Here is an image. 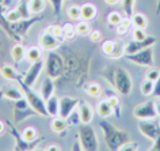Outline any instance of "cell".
Instances as JSON below:
<instances>
[{
	"mask_svg": "<svg viewBox=\"0 0 160 151\" xmlns=\"http://www.w3.org/2000/svg\"><path fill=\"white\" fill-rule=\"evenodd\" d=\"M156 41H158V38L153 37V35H148L147 38L140 39V41L133 39V41L128 42L125 45V55H132V53L138 52V50L145 49V48H148V46H153L156 44Z\"/></svg>",
	"mask_w": 160,
	"mask_h": 151,
	"instance_id": "obj_12",
	"label": "cell"
},
{
	"mask_svg": "<svg viewBox=\"0 0 160 151\" xmlns=\"http://www.w3.org/2000/svg\"><path fill=\"white\" fill-rule=\"evenodd\" d=\"M114 44H115V41H111V39H107V41H105L102 44L101 49H102V53L105 55V56L110 57V55L113 53V49H114Z\"/></svg>",
	"mask_w": 160,
	"mask_h": 151,
	"instance_id": "obj_39",
	"label": "cell"
},
{
	"mask_svg": "<svg viewBox=\"0 0 160 151\" xmlns=\"http://www.w3.org/2000/svg\"><path fill=\"white\" fill-rule=\"evenodd\" d=\"M45 0H29V10L31 15H38L45 10Z\"/></svg>",
	"mask_w": 160,
	"mask_h": 151,
	"instance_id": "obj_30",
	"label": "cell"
},
{
	"mask_svg": "<svg viewBox=\"0 0 160 151\" xmlns=\"http://www.w3.org/2000/svg\"><path fill=\"white\" fill-rule=\"evenodd\" d=\"M159 76H160V70L153 68V67H149L148 71L145 72V79H148V81H152V82H155Z\"/></svg>",
	"mask_w": 160,
	"mask_h": 151,
	"instance_id": "obj_45",
	"label": "cell"
},
{
	"mask_svg": "<svg viewBox=\"0 0 160 151\" xmlns=\"http://www.w3.org/2000/svg\"><path fill=\"white\" fill-rule=\"evenodd\" d=\"M123 55H125V44H123L122 41H115L113 53L110 55V59H114V60H117V59L122 57Z\"/></svg>",
	"mask_w": 160,
	"mask_h": 151,
	"instance_id": "obj_33",
	"label": "cell"
},
{
	"mask_svg": "<svg viewBox=\"0 0 160 151\" xmlns=\"http://www.w3.org/2000/svg\"><path fill=\"white\" fill-rule=\"evenodd\" d=\"M132 35H133V39H137V41L148 37V34L145 33V30H144V29H137V27H134V30H133V33H132Z\"/></svg>",
	"mask_w": 160,
	"mask_h": 151,
	"instance_id": "obj_46",
	"label": "cell"
},
{
	"mask_svg": "<svg viewBox=\"0 0 160 151\" xmlns=\"http://www.w3.org/2000/svg\"><path fill=\"white\" fill-rule=\"evenodd\" d=\"M43 67H45V61H43L42 59L35 63H31V67L29 68V71H27V74L23 76V81H25L26 85H29L31 87L35 85V82H37V79H38Z\"/></svg>",
	"mask_w": 160,
	"mask_h": 151,
	"instance_id": "obj_15",
	"label": "cell"
},
{
	"mask_svg": "<svg viewBox=\"0 0 160 151\" xmlns=\"http://www.w3.org/2000/svg\"><path fill=\"white\" fill-rule=\"evenodd\" d=\"M78 139L82 143L83 150L86 151H98L99 144H98V138L95 133V129L90 124H82L79 125L78 129Z\"/></svg>",
	"mask_w": 160,
	"mask_h": 151,
	"instance_id": "obj_6",
	"label": "cell"
},
{
	"mask_svg": "<svg viewBox=\"0 0 160 151\" xmlns=\"http://www.w3.org/2000/svg\"><path fill=\"white\" fill-rule=\"evenodd\" d=\"M64 61H65V68H64L62 79H71L76 83V86L83 85L87 82L88 78V65L90 57L80 55L76 50L67 49L64 53Z\"/></svg>",
	"mask_w": 160,
	"mask_h": 151,
	"instance_id": "obj_1",
	"label": "cell"
},
{
	"mask_svg": "<svg viewBox=\"0 0 160 151\" xmlns=\"http://www.w3.org/2000/svg\"><path fill=\"white\" fill-rule=\"evenodd\" d=\"M122 19V15L118 13V11H113V13H110L107 15V22H109V25L111 26H117L119 22H121Z\"/></svg>",
	"mask_w": 160,
	"mask_h": 151,
	"instance_id": "obj_41",
	"label": "cell"
},
{
	"mask_svg": "<svg viewBox=\"0 0 160 151\" xmlns=\"http://www.w3.org/2000/svg\"><path fill=\"white\" fill-rule=\"evenodd\" d=\"M130 21H132V25L134 27H137V29H147L148 26V19L144 14L141 13H134L133 15L130 17Z\"/></svg>",
	"mask_w": 160,
	"mask_h": 151,
	"instance_id": "obj_26",
	"label": "cell"
},
{
	"mask_svg": "<svg viewBox=\"0 0 160 151\" xmlns=\"http://www.w3.org/2000/svg\"><path fill=\"white\" fill-rule=\"evenodd\" d=\"M0 6L4 7V0H0Z\"/></svg>",
	"mask_w": 160,
	"mask_h": 151,
	"instance_id": "obj_56",
	"label": "cell"
},
{
	"mask_svg": "<svg viewBox=\"0 0 160 151\" xmlns=\"http://www.w3.org/2000/svg\"><path fill=\"white\" fill-rule=\"evenodd\" d=\"M132 26H133V25H132L130 18L125 17V18L121 19V22H119L117 26H115V31H117L118 35H125V34L129 33V30H130Z\"/></svg>",
	"mask_w": 160,
	"mask_h": 151,
	"instance_id": "obj_28",
	"label": "cell"
},
{
	"mask_svg": "<svg viewBox=\"0 0 160 151\" xmlns=\"http://www.w3.org/2000/svg\"><path fill=\"white\" fill-rule=\"evenodd\" d=\"M4 17H6V19L8 22H18V21H21V19H22V15L19 14V11L17 8L7 11V13L4 14Z\"/></svg>",
	"mask_w": 160,
	"mask_h": 151,
	"instance_id": "obj_40",
	"label": "cell"
},
{
	"mask_svg": "<svg viewBox=\"0 0 160 151\" xmlns=\"http://www.w3.org/2000/svg\"><path fill=\"white\" fill-rule=\"evenodd\" d=\"M17 10L19 11V14L22 15V19L30 18V10H29V0H19V6L17 7Z\"/></svg>",
	"mask_w": 160,
	"mask_h": 151,
	"instance_id": "obj_34",
	"label": "cell"
},
{
	"mask_svg": "<svg viewBox=\"0 0 160 151\" xmlns=\"http://www.w3.org/2000/svg\"><path fill=\"white\" fill-rule=\"evenodd\" d=\"M84 91L92 98H99L102 95V93H103L101 85L97 83V82H90V83L86 82L84 83Z\"/></svg>",
	"mask_w": 160,
	"mask_h": 151,
	"instance_id": "obj_24",
	"label": "cell"
},
{
	"mask_svg": "<svg viewBox=\"0 0 160 151\" xmlns=\"http://www.w3.org/2000/svg\"><path fill=\"white\" fill-rule=\"evenodd\" d=\"M80 8H82V19L83 21L90 22V21H92V19L97 18L98 8L94 4H91V3H84L83 6H80Z\"/></svg>",
	"mask_w": 160,
	"mask_h": 151,
	"instance_id": "obj_20",
	"label": "cell"
},
{
	"mask_svg": "<svg viewBox=\"0 0 160 151\" xmlns=\"http://www.w3.org/2000/svg\"><path fill=\"white\" fill-rule=\"evenodd\" d=\"M106 81L122 95H129L133 89V81L130 74L122 67H109L102 72Z\"/></svg>",
	"mask_w": 160,
	"mask_h": 151,
	"instance_id": "obj_2",
	"label": "cell"
},
{
	"mask_svg": "<svg viewBox=\"0 0 160 151\" xmlns=\"http://www.w3.org/2000/svg\"><path fill=\"white\" fill-rule=\"evenodd\" d=\"M152 91H153V82L145 79L141 85V93L144 95H152Z\"/></svg>",
	"mask_w": 160,
	"mask_h": 151,
	"instance_id": "obj_44",
	"label": "cell"
},
{
	"mask_svg": "<svg viewBox=\"0 0 160 151\" xmlns=\"http://www.w3.org/2000/svg\"><path fill=\"white\" fill-rule=\"evenodd\" d=\"M99 127L103 131V136H105L106 146L110 151H121V148L130 142V135L123 129L117 128L111 122L107 120L99 121Z\"/></svg>",
	"mask_w": 160,
	"mask_h": 151,
	"instance_id": "obj_3",
	"label": "cell"
},
{
	"mask_svg": "<svg viewBox=\"0 0 160 151\" xmlns=\"http://www.w3.org/2000/svg\"><path fill=\"white\" fill-rule=\"evenodd\" d=\"M12 110H14V121H15V124H19V122H22L23 120H26V118H29V117L37 114V112L31 108L30 104L27 102V99L25 97L18 99V101H14Z\"/></svg>",
	"mask_w": 160,
	"mask_h": 151,
	"instance_id": "obj_8",
	"label": "cell"
},
{
	"mask_svg": "<svg viewBox=\"0 0 160 151\" xmlns=\"http://www.w3.org/2000/svg\"><path fill=\"white\" fill-rule=\"evenodd\" d=\"M136 150H138V144L136 142H128L125 146L121 148V151H136Z\"/></svg>",
	"mask_w": 160,
	"mask_h": 151,
	"instance_id": "obj_48",
	"label": "cell"
},
{
	"mask_svg": "<svg viewBox=\"0 0 160 151\" xmlns=\"http://www.w3.org/2000/svg\"><path fill=\"white\" fill-rule=\"evenodd\" d=\"M6 127H7V125H6V121L3 122L2 120H0V136H2V135L4 133V131H6Z\"/></svg>",
	"mask_w": 160,
	"mask_h": 151,
	"instance_id": "obj_53",
	"label": "cell"
},
{
	"mask_svg": "<svg viewBox=\"0 0 160 151\" xmlns=\"http://www.w3.org/2000/svg\"><path fill=\"white\" fill-rule=\"evenodd\" d=\"M76 26L72 25V23H65V25L62 26V39H65V41H72V39L76 38Z\"/></svg>",
	"mask_w": 160,
	"mask_h": 151,
	"instance_id": "obj_29",
	"label": "cell"
},
{
	"mask_svg": "<svg viewBox=\"0 0 160 151\" xmlns=\"http://www.w3.org/2000/svg\"><path fill=\"white\" fill-rule=\"evenodd\" d=\"M138 131L142 133V136L153 142L156 136L160 133V122L153 120H138Z\"/></svg>",
	"mask_w": 160,
	"mask_h": 151,
	"instance_id": "obj_11",
	"label": "cell"
},
{
	"mask_svg": "<svg viewBox=\"0 0 160 151\" xmlns=\"http://www.w3.org/2000/svg\"><path fill=\"white\" fill-rule=\"evenodd\" d=\"M0 13H3V6H0Z\"/></svg>",
	"mask_w": 160,
	"mask_h": 151,
	"instance_id": "obj_57",
	"label": "cell"
},
{
	"mask_svg": "<svg viewBox=\"0 0 160 151\" xmlns=\"http://www.w3.org/2000/svg\"><path fill=\"white\" fill-rule=\"evenodd\" d=\"M78 110L80 113V118H82V122L84 124H90L94 118V110L91 108L90 104H87L84 101H79L78 105Z\"/></svg>",
	"mask_w": 160,
	"mask_h": 151,
	"instance_id": "obj_16",
	"label": "cell"
},
{
	"mask_svg": "<svg viewBox=\"0 0 160 151\" xmlns=\"http://www.w3.org/2000/svg\"><path fill=\"white\" fill-rule=\"evenodd\" d=\"M153 97H160V76L153 82V91H152Z\"/></svg>",
	"mask_w": 160,
	"mask_h": 151,
	"instance_id": "obj_49",
	"label": "cell"
},
{
	"mask_svg": "<svg viewBox=\"0 0 160 151\" xmlns=\"http://www.w3.org/2000/svg\"><path fill=\"white\" fill-rule=\"evenodd\" d=\"M17 82L23 93V97L27 99V102H29L31 108L37 112V114H39V116H42V117H49L48 110H46V102H45V99L42 98V95L37 94L33 90V87L26 85L25 81H23V76H21V75L17 78Z\"/></svg>",
	"mask_w": 160,
	"mask_h": 151,
	"instance_id": "obj_4",
	"label": "cell"
},
{
	"mask_svg": "<svg viewBox=\"0 0 160 151\" xmlns=\"http://www.w3.org/2000/svg\"><path fill=\"white\" fill-rule=\"evenodd\" d=\"M97 112L102 118H107V117H110L111 114H114V110H113L110 102L107 101V99H102V101H99V104L97 106Z\"/></svg>",
	"mask_w": 160,
	"mask_h": 151,
	"instance_id": "obj_23",
	"label": "cell"
},
{
	"mask_svg": "<svg viewBox=\"0 0 160 151\" xmlns=\"http://www.w3.org/2000/svg\"><path fill=\"white\" fill-rule=\"evenodd\" d=\"M90 23L87 21H80L78 25H76V33H78V35H82V37H84V35H88L90 34Z\"/></svg>",
	"mask_w": 160,
	"mask_h": 151,
	"instance_id": "obj_35",
	"label": "cell"
},
{
	"mask_svg": "<svg viewBox=\"0 0 160 151\" xmlns=\"http://www.w3.org/2000/svg\"><path fill=\"white\" fill-rule=\"evenodd\" d=\"M49 127H50V131L53 133L64 135V132H65L67 128L69 125H68V122H67V118H62V117H60V116H56V117H52Z\"/></svg>",
	"mask_w": 160,
	"mask_h": 151,
	"instance_id": "obj_17",
	"label": "cell"
},
{
	"mask_svg": "<svg viewBox=\"0 0 160 151\" xmlns=\"http://www.w3.org/2000/svg\"><path fill=\"white\" fill-rule=\"evenodd\" d=\"M67 122H68V125H80L82 124V118H80V113L78 109H75L73 112L67 117Z\"/></svg>",
	"mask_w": 160,
	"mask_h": 151,
	"instance_id": "obj_38",
	"label": "cell"
},
{
	"mask_svg": "<svg viewBox=\"0 0 160 151\" xmlns=\"http://www.w3.org/2000/svg\"><path fill=\"white\" fill-rule=\"evenodd\" d=\"M45 31H48V33H50V34H53L56 35L57 38L60 39H62V26H58V25H50V26H48Z\"/></svg>",
	"mask_w": 160,
	"mask_h": 151,
	"instance_id": "obj_42",
	"label": "cell"
},
{
	"mask_svg": "<svg viewBox=\"0 0 160 151\" xmlns=\"http://www.w3.org/2000/svg\"><path fill=\"white\" fill-rule=\"evenodd\" d=\"M38 42H39V48H41V49L49 52V50H56L57 49V48L60 46L61 39L43 30L41 33V35H39V38H38Z\"/></svg>",
	"mask_w": 160,
	"mask_h": 151,
	"instance_id": "obj_13",
	"label": "cell"
},
{
	"mask_svg": "<svg viewBox=\"0 0 160 151\" xmlns=\"http://www.w3.org/2000/svg\"><path fill=\"white\" fill-rule=\"evenodd\" d=\"M26 59L27 61L30 63H35L38 60L42 59V52H41V48H37V46H30L29 49H26Z\"/></svg>",
	"mask_w": 160,
	"mask_h": 151,
	"instance_id": "obj_27",
	"label": "cell"
},
{
	"mask_svg": "<svg viewBox=\"0 0 160 151\" xmlns=\"http://www.w3.org/2000/svg\"><path fill=\"white\" fill-rule=\"evenodd\" d=\"M62 2H64V0H49V3H50V6H52V8H53L54 15H56V18H57V19L60 18V15H61Z\"/></svg>",
	"mask_w": 160,
	"mask_h": 151,
	"instance_id": "obj_43",
	"label": "cell"
},
{
	"mask_svg": "<svg viewBox=\"0 0 160 151\" xmlns=\"http://www.w3.org/2000/svg\"><path fill=\"white\" fill-rule=\"evenodd\" d=\"M119 0H105V3L106 4H109V6H114V4H117Z\"/></svg>",
	"mask_w": 160,
	"mask_h": 151,
	"instance_id": "obj_54",
	"label": "cell"
},
{
	"mask_svg": "<svg viewBox=\"0 0 160 151\" xmlns=\"http://www.w3.org/2000/svg\"><path fill=\"white\" fill-rule=\"evenodd\" d=\"M134 2H136V0H121L123 14H125L128 18H130L132 15L134 14L133 13V10H134Z\"/></svg>",
	"mask_w": 160,
	"mask_h": 151,
	"instance_id": "obj_36",
	"label": "cell"
},
{
	"mask_svg": "<svg viewBox=\"0 0 160 151\" xmlns=\"http://www.w3.org/2000/svg\"><path fill=\"white\" fill-rule=\"evenodd\" d=\"M0 45H2V44H0Z\"/></svg>",
	"mask_w": 160,
	"mask_h": 151,
	"instance_id": "obj_58",
	"label": "cell"
},
{
	"mask_svg": "<svg viewBox=\"0 0 160 151\" xmlns=\"http://www.w3.org/2000/svg\"><path fill=\"white\" fill-rule=\"evenodd\" d=\"M67 15L72 21H80V19H82V8H80V6L73 4V6L68 7Z\"/></svg>",
	"mask_w": 160,
	"mask_h": 151,
	"instance_id": "obj_32",
	"label": "cell"
},
{
	"mask_svg": "<svg viewBox=\"0 0 160 151\" xmlns=\"http://www.w3.org/2000/svg\"><path fill=\"white\" fill-rule=\"evenodd\" d=\"M107 101L110 102L115 116L121 117V101H119V98L118 97H110V98H107Z\"/></svg>",
	"mask_w": 160,
	"mask_h": 151,
	"instance_id": "obj_37",
	"label": "cell"
},
{
	"mask_svg": "<svg viewBox=\"0 0 160 151\" xmlns=\"http://www.w3.org/2000/svg\"><path fill=\"white\" fill-rule=\"evenodd\" d=\"M54 89H56V85L53 82V79H52L50 76H48L43 79L42 82V86H41V95L42 98L45 99H49L52 95H54Z\"/></svg>",
	"mask_w": 160,
	"mask_h": 151,
	"instance_id": "obj_19",
	"label": "cell"
},
{
	"mask_svg": "<svg viewBox=\"0 0 160 151\" xmlns=\"http://www.w3.org/2000/svg\"><path fill=\"white\" fill-rule=\"evenodd\" d=\"M155 105H156V112H158V116L160 117V101L159 102H155Z\"/></svg>",
	"mask_w": 160,
	"mask_h": 151,
	"instance_id": "obj_55",
	"label": "cell"
},
{
	"mask_svg": "<svg viewBox=\"0 0 160 151\" xmlns=\"http://www.w3.org/2000/svg\"><path fill=\"white\" fill-rule=\"evenodd\" d=\"M0 74L7 81H17V78L19 76V74L15 71V68L10 64H3L0 67Z\"/></svg>",
	"mask_w": 160,
	"mask_h": 151,
	"instance_id": "obj_25",
	"label": "cell"
},
{
	"mask_svg": "<svg viewBox=\"0 0 160 151\" xmlns=\"http://www.w3.org/2000/svg\"><path fill=\"white\" fill-rule=\"evenodd\" d=\"M64 68H65V61H64L62 55L56 50H49L45 60V71L48 76H50L52 79L61 78L64 74Z\"/></svg>",
	"mask_w": 160,
	"mask_h": 151,
	"instance_id": "obj_5",
	"label": "cell"
},
{
	"mask_svg": "<svg viewBox=\"0 0 160 151\" xmlns=\"http://www.w3.org/2000/svg\"><path fill=\"white\" fill-rule=\"evenodd\" d=\"M11 57L15 61V64H19L26 57V48L22 42H17L11 49Z\"/></svg>",
	"mask_w": 160,
	"mask_h": 151,
	"instance_id": "obj_21",
	"label": "cell"
},
{
	"mask_svg": "<svg viewBox=\"0 0 160 151\" xmlns=\"http://www.w3.org/2000/svg\"><path fill=\"white\" fill-rule=\"evenodd\" d=\"M133 114L137 120H153V118L159 117L153 101H147L142 102V104H138L133 109Z\"/></svg>",
	"mask_w": 160,
	"mask_h": 151,
	"instance_id": "obj_10",
	"label": "cell"
},
{
	"mask_svg": "<svg viewBox=\"0 0 160 151\" xmlns=\"http://www.w3.org/2000/svg\"><path fill=\"white\" fill-rule=\"evenodd\" d=\"M149 151H160V133L156 136L153 143H152V146L149 147Z\"/></svg>",
	"mask_w": 160,
	"mask_h": 151,
	"instance_id": "obj_50",
	"label": "cell"
},
{
	"mask_svg": "<svg viewBox=\"0 0 160 151\" xmlns=\"http://www.w3.org/2000/svg\"><path fill=\"white\" fill-rule=\"evenodd\" d=\"M45 150H46V151H61V147L56 146V143H52L50 146L45 147Z\"/></svg>",
	"mask_w": 160,
	"mask_h": 151,
	"instance_id": "obj_51",
	"label": "cell"
},
{
	"mask_svg": "<svg viewBox=\"0 0 160 151\" xmlns=\"http://www.w3.org/2000/svg\"><path fill=\"white\" fill-rule=\"evenodd\" d=\"M126 59L130 63H134L137 65H141V67H153V48L152 46H148L142 50H138L136 53H132V55H126Z\"/></svg>",
	"mask_w": 160,
	"mask_h": 151,
	"instance_id": "obj_9",
	"label": "cell"
},
{
	"mask_svg": "<svg viewBox=\"0 0 160 151\" xmlns=\"http://www.w3.org/2000/svg\"><path fill=\"white\" fill-rule=\"evenodd\" d=\"M83 147H82V143H80V140L78 139V142H75V144L72 146V151H82Z\"/></svg>",
	"mask_w": 160,
	"mask_h": 151,
	"instance_id": "obj_52",
	"label": "cell"
},
{
	"mask_svg": "<svg viewBox=\"0 0 160 151\" xmlns=\"http://www.w3.org/2000/svg\"><path fill=\"white\" fill-rule=\"evenodd\" d=\"M90 39H91V42H94V44H97L102 39V33L99 30H92V31H90Z\"/></svg>",
	"mask_w": 160,
	"mask_h": 151,
	"instance_id": "obj_47",
	"label": "cell"
},
{
	"mask_svg": "<svg viewBox=\"0 0 160 151\" xmlns=\"http://www.w3.org/2000/svg\"><path fill=\"white\" fill-rule=\"evenodd\" d=\"M46 110H48V114L49 117H56L58 116V112H60V99L56 97V95H52L49 99H46Z\"/></svg>",
	"mask_w": 160,
	"mask_h": 151,
	"instance_id": "obj_22",
	"label": "cell"
},
{
	"mask_svg": "<svg viewBox=\"0 0 160 151\" xmlns=\"http://www.w3.org/2000/svg\"><path fill=\"white\" fill-rule=\"evenodd\" d=\"M22 136H23V139H25L26 142L33 143L34 140H37L38 139V132H37V129H35L34 127H26V128L22 131Z\"/></svg>",
	"mask_w": 160,
	"mask_h": 151,
	"instance_id": "obj_31",
	"label": "cell"
},
{
	"mask_svg": "<svg viewBox=\"0 0 160 151\" xmlns=\"http://www.w3.org/2000/svg\"><path fill=\"white\" fill-rule=\"evenodd\" d=\"M6 125H7V128H8L10 133L12 135V138L15 139V147H14L15 151H29V150H34L35 146L43 140V138H38L37 140H34L33 143H29V142H26L25 139H23L22 132H19V131L17 129V127H15L14 124H11L8 120H6Z\"/></svg>",
	"mask_w": 160,
	"mask_h": 151,
	"instance_id": "obj_7",
	"label": "cell"
},
{
	"mask_svg": "<svg viewBox=\"0 0 160 151\" xmlns=\"http://www.w3.org/2000/svg\"><path fill=\"white\" fill-rule=\"evenodd\" d=\"M0 97L7 99V101H18V99L23 98V93L22 90L17 89V87H4L0 91Z\"/></svg>",
	"mask_w": 160,
	"mask_h": 151,
	"instance_id": "obj_18",
	"label": "cell"
},
{
	"mask_svg": "<svg viewBox=\"0 0 160 151\" xmlns=\"http://www.w3.org/2000/svg\"><path fill=\"white\" fill-rule=\"evenodd\" d=\"M79 101H80V99L73 98V97H68V95L60 98V112H58V116L62 117V118H67L76 108H78Z\"/></svg>",
	"mask_w": 160,
	"mask_h": 151,
	"instance_id": "obj_14",
	"label": "cell"
}]
</instances>
